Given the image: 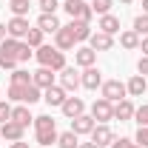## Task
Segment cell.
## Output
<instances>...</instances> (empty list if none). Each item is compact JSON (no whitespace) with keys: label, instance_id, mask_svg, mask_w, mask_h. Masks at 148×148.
<instances>
[{"label":"cell","instance_id":"35","mask_svg":"<svg viewBox=\"0 0 148 148\" xmlns=\"http://www.w3.org/2000/svg\"><path fill=\"white\" fill-rule=\"evenodd\" d=\"M12 120V106L6 100H0V123H9Z\"/></svg>","mask_w":148,"mask_h":148},{"label":"cell","instance_id":"8","mask_svg":"<svg viewBox=\"0 0 148 148\" xmlns=\"http://www.w3.org/2000/svg\"><path fill=\"white\" fill-rule=\"evenodd\" d=\"M117 137H114V131L106 125V123H97L94 125V131H91V143L97 148H111V143H114Z\"/></svg>","mask_w":148,"mask_h":148},{"label":"cell","instance_id":"19","mask_svg":"<svg viewBox=\"0 0 148 148\" xmlns=\"http://www.w3.org/2000/svg\"><path fill=\"white\" fill-rule=\"evenodd\" d=\"M74 63H77V66H83V69H88V66L97 63V51H94L91 46H80V49L74 51Z\"/></svg>","mask_w":148,"mask_h":148},{"label":"cell","instance_id":"22","mask_svg":"<svg viewBox=\"0 0 148 148\" xmlns=\"http://www.w3.org/2000/svg\"><path fill=\"white\" fill-rule=\"evenodd\" d=\"M66 26L71 29V34H74L77 43H83V40H88V37H91V26H88V23H83V20H71V23H66Z\"/></svg>","mask_w":148,"mask_h":148},{"label":"cell","instance_id":"23","mask_svg":"<svg viewBox=\"0 0 148 148\" xmlns=\"http://www.w3.org/2000/svg\"><path fill=\"white\" fill-rule=\"evenodd\" d=\"M12 120L17 123V125H23V128H29V123H34V117H32V111H29V106H14L12 108Z\"/></svg>","mask_w":148,"mask_h":148},{"label":"cell","instance_id":"2","mask_svg":"<svg viewBox=\"0 0 148 148\" xmlns=\"http://www.w3.org/2000/svg\"><path fill=\"white\" fill-rule=\"evenodd\" d=\"M34 57L40 66H46L51 71H63L66 69V54L57 46H40V49H34Z\"/></svg>","mask_w":148,"mask_h":148},{"label":"cell","instance_id":"42","mask_svg":"<svg viewBox=\"0 0 148 148\" xmlns=\"http://www.w3.org/2000/svg\"><path fill=\"white\" fill-rule=\"evenodd\" d=\"M77 148H97V145H94V143H80Z\"/></svg>","mask_w":148,"mask_h":148},{"label":"cell","instance_id":"29","mask_svg":"<svg viewBox=\"0 0 148 148\" xmlns=\"http://www.w3.org/2000/svg\"><path fill=\"white\" fill-rule=\"evenodd\" d=\"M9 9L14 12V17H26L29 14V0H9Z\"/></svg>","mask_w":148,"mask_h":148},{"label":"cell","instance_id":"25","mask_svg":"<svg viewBox=\"0 0 148 148\" xmlns=\"http://www.w3.org/2000/svg\"><path fill=\"white\" fill-rule=\"evenodd\" d=\"M120 46H123V49H128V51L140 49V34H137L134 29H128V32H120Z\"/></svg>","mask_w":148,"mask_h":148},{"label":"cell","instance_id":"5","mask_svg":"<svg viewBox=\"0 0 148 148\" xmlns=\"http://www.w3.org/2000/svg\"><path fill=\"white\" fill-rule=\"evenodd\" d=\"M63 9H66V14H69L71 20H83V23H91V17H94L91 3H86V0H63Z\"/></svg>","mask_w":148,"mask_h":148},{"label":"cell","instance_id":"32","mask_svg":"<svg viewBox=\"0 0 148 148\" xmlns=\"http://www.w3.org/2000/svg\"><path fill=\"white\" fill-rule=\"evenodd\" d=\"M134 32L140 37L148 34V14H137V17H134Z\"/></svg>","mask_w":148,"mask_h":148},{"label":"cell","instance_id":"33","mask_svg":"<svg viewBox=\"0 0 148 148\" xmlns=\"http://www.w3.org/2000/svg\"><path fill=\"white\" fill-rule=\"evenodd\" d=\"M40 9H43V14H54L60 9V0H40Z\"/></svg>","mask_w":148,"mask_h":148},{"label":"cell","instance_id":"16","mask_svg":"<svg viewBox=\"0 0 148 148\" xmlns=\"http://www.w3.org/2000/svg\"><path fill=\"white\" fill-rule=\"evenodd\" d=\"M94 125H97V120H94L91 114H80V117H74L71 120V131L80 137V134H91Z\"/></svg>","mask_w":148,"mask_h":148},{"label":"cell","instance_id":"31","mask_svg":"<svg viewBox=\"0 0 148 148\" xmlns=\"http://www.w3.org/2000/svg\"><path fill=\"white\" fill-rule=\"evenodd\" d=\"M111 6H114V0H91V9L94 14H108Z\"/></svg>","mask_w":148,"mask_h":148},{"label":"cell","instance_id":"10","mask_svg":"<svg viewBox=\"0 0 148 148\" xmlns=\"http://www.w3.org/2000/svg\"><path fill=\"white\" fill-rule=\"evenodd\" d=\"M54 46L60 49V51H71L74 46H77V40H74V34H71L69 26H60V29L54 32Z\"/></svg>","mask_w":148,"mask_h":148},{"label":"cell","instance_id":"28","mask_svg":"<svg viewBox=\"0 0 148 148\" xmlns=\"http://www.w3.org/2000/svg\"><path fill=\"white\" fill-rule=\"evenodd\" d=\"M43 34H46V32L34 26V29H29V34H26V43H29L32 49H40V46H43Z\"/></svg>","mask_w":148,"mask_h":148},{"label":"cell","instance_id":"26","mask_svg":"<svg viewBox=\"0 0 148 148\" xmlns=\"http://www.w3.org/2000/svg\"><path fill=\"white\" fill-rule=\"evenodd\" d=\"M37 29H43V32H51V34H54L57 29H60L57 14H40V17H37Z\"/></svg>","mask_w":148,"mask_h":148},{"label":"cell","instance_id":"37","mask_svg":"<svg viewBox=\"0 0 148 148\" xmlns=\"http://www.w3.org/2000/svg\"><path fill=\"white\" fill-rule=\"evenodd\" d=\"M131 143H134V140H128V137H120V140H114V143H111V148H131Z\"/></svg>","mask_w":148,"mask_h":148},{"label":"cell","instance_id":"34","mask_svg":"<svg viewBox=\"0 0 148 148\" xmlns=\"http://www.w3.org/2000/svg\"><path fill=\"white\" fill-rule=\"evenodd\" d=\"M134 143H137V145H143V148H148V125H140L137 137H134Z\"/></svg>","mask_w":148,"mask_h":148},{"label":"cell","instance_id":"17","mask_svg":"<svg viewBox=\"0 0 148 148\" xmlns=\"http://www.w3.org/2000/svg\"><path fill=\"white\" fill-rule=\"evenodd\" d=\"M60 111L69 117V120H74V117H80V114H86V103H83V97H69L63 106H60Z\"/></svg>","mask_w":148,"mask_h":148},{"label":"cell","instance_id":"43","mask_svg":"<svg viewBox=\"0 0 148 148\" xmlns=\"http://www.w3.org/2000/svg\"><path fill=\"white\" fill-rule=\"evenodd\" d=\"M143 14H148V0H143Z\"/></svg>","mask_w":148,"mask_h":148},{"label":"cell","instance_id":"18","mask_svg":"<svg viewBox=\"0 0 148 148\" xmlns=\"http://www.w3.org/2000/svg\"><path fill=\"white\" fill-rule=\"evenodd\" d=\"M32 83H34L37 88H43V91H46V88H51V86H54V71H51V69H46V66H40V69L32 74Z\"/></svg>","mask_w":148,"mask_h":148},{"label":"cell","instance_id":"1","mask_svg":"<svg viewBox=\"0 0 148 148\" xmlns=\"http://www.w3.org/2000/svg\"><path fill=\"white\" fill-rule=\"evenodd\" d=\"M32 60V46L26 40H14V37H6L0 43V69L6 71H14L20 63H29Z\"/></svg>","mask_w":148,"mask_h":148},{"label":"cell","instance_id":"7","mask_svg":"<svg viewBox=\"0 0 148 148\" xmlns=\"http://www.w3.org/2000/svg\"><path fill=\"white\" fill-rule=\"evenodd\" d=\"M91 117L97 120V123H108V120H114V103H108L106 97L94 100V103H91Z\"/></svg>","mask_w":148,"mask_h":148},{"label":"cell","instance_id":"45","mask_svg":"<svg viewBox=\"0 0 148 148\" xmlns=\"http://www.w3.org/2000/svg\"><path fill=\"white\" fill-rule=\"evenodd\" d=\"M131 148H143V145H137V143H131Z\"/></svg>","mask_w":148,"mask_h":148},{"label":"cell","instance_id":"30","mask_svg":"<svg viewBox=\"0 0 148 148\" xmlns=\"http://www.w3.org/2000/svg\"><path fill=\"white\" fill-rule=\"evenodd\" d=\"M26 83H32V74L26 69H14L12 71V86H26Z\"/></svg>","mask_w":148,"mask_h":148},{"label":"cell","instance_id":"13","mask_svg":"<svg viewBox=\"0 0 148 148\" xmlns=\"http://www.w3.org/2000/svg\"><path fill=\"white\" fill-rule=\"evenodd\" d=\"M43 100H46L51 108H60V106L69 100V91H66L63 86H51V88H46V91H43Z\"/></svg>","mask_w":148,"mask_h":148},{"label":"cell","instance_id":"4","mask_svg":"<svg viewBox=\"0 0 148 148\" xmlns=\"http://www.w3.org/2000/svg\"><path fill=\"white\" fill-rule=\"evenodd\" d=\"M9 100L23 103V106H34L37 100H43V88H37L34 83H26V86H9Z\"/></svg>","mask_w":148,"mask_h":148},{"label":"cell","instance_id":"39","mask_svg":"<svg viewBox=\"0 0 148 148\" xmlns=\"http://www.w3.org/2000/svg\"><path fill=\"white\" fill-rule=\"evenodd\" d=\"M140 51L148 57V37H140Z\"/></svg>","mask_w":148,"mask_h":148},{"label":"cell","instance_id":"38","mask_svg":"<svg viewBox=\"0 0 148 148\" xmlns=\"http://www.w3.org/2000/svg\"><path fill=\"white\" fill-rule=\"evenodd\" d=\"M137 71L143 74V77H148V57H145V54L140 57V63H137Z\"/></svg>","mask_w":148,"mask_h":148},{"label":"cell","instance_id":"9","mask_svg":"<svg viewBox=\"0 0 148 148\" xmlns=\"http://www.w3.org/2000/svg\"><path fill=\"white\" fill-rule=\"evenodd\" d=\"M80 83H83V88L97 91V88L103 86V71L94 69V66H88V69H83V74H80Z\"/></svg>","mask_w":148,"mask_h":148},{"label":"cell","instance_id":"40","mask_svg":"<svg viewBox=\"0 0 148 148\" xmlns=\"http://www.w3.org/2000/svg\"><path fill=\"white\" fill-rule=\"evenodd\" d=\"M12 148H32L29 143H23V140H17V143H12Z\"/></svg>","mask_w":148,"mask_h":148},{"label":"cell","instance_id":"27","mask_svg":"<svg viewBox=\"0 0 148 148\" xmlns=\"http://www.w3.org/2000/svg\"><path fill=\"white\" fill-rule=\"evenodd\" d=\"M57 145H60V148H77L80 140H77L74 131H63V134H57Z\"/></svg>","mask_w":148,"mask_h":148},{"label":"cell","instance_id":"24","mask_svg":"<svg viewBox=\"0 0 148 148\" xmlns=\"http://www.w3.org/2000/svg\"><path fill=\"white\" fill-rule=\"evenodd\" d=\"M125 88H128V97H143L148 88V83H145V77L143 74H134L128 83H125Z\"/></svg>","mask_w":148,"mask_h":148},{"label":"cell","instance_id":"15","mask_svg":"<svg viewBox=\"0 0 148 148\" xmlns=\"http://www.w3.org/2000/svg\"><path fill=\"white\" fill-rule=\"evenodd\" d=\"M60 86H63L69 94L77 91V88L83 86V83H80V71H74V69H69V66H66V69L60 71Z\"/></svg>","mask_w":148,"mask_h":148},{"label":"cell","instance_id":"20","mask_svg":"<svg viewBox=\"0 0 148 148\" xmlns=\"http://www.w3.org/2000/svg\"><path fill=\"white\" fill-rule=\"evenodd\" d=\"M134 103H131L128 97L125 100H120V103H114V120H120V123H128L131 117H134Z\"/></svg>","mask_w":148,"mask_h":148},{"label":"cell","instance_id":"12","mask_svg":"<svg viewBox=\"0 0 148 148\" xmlns=\"http://www.w3.org/2000/svg\"><path fill=\"white\" fill-rule=\"evenodd\" d=\"M23 134H26V128H23V125H17L14 120H9V123H0V140L17 143V140H23Z\"/></svg>","mask_w":148,"mask_h":148},{"label":"cell","instance_id":"44","mask_svg":"<svg viewBox=\"0 0 148 148\" xmlns=\"http://www.w3.org/2000/svg\"><path fill=\"white\" fill-rule=\"evenodd\" d=\"M120 3H125V6H131V3H134V0H120Z\"/></svg>","mask_w":148,"mask_h":148},{"label":"cell","instance_id":"14","mask_svg":"<svg viewBox=\"0 0 148 148\" xmlns=\"http://www.w3.org/2000/svg\"><path fill=\"white\" fill-rule=\"evenodd\" d=\"M88 46H91L94 51H111V49H114V37L106 34V32H91Z\"/></svg>","mask_w":148,"mask_h":148},{"label":"cell","instance_id":"3","mask_svg":"<svg viewBox=\"0 0 148 148\" xmlns=\"http://www.w3.org/2000/svg\"><path fill=\"white\" fill-rule=\"evenodd\" d=\"M34 137H37L40 145H54L57 143V123L49 117V114L34 117Z\"/></svg>","mask_w":148,"mask_h":148},{"label":"cell","instance_id":"21","mask_svg":"<svg viewBox=\"0 0 148 148\" xmlns=\"http://www.w3.org/2000/svg\"><path fill=\"white\" fill-rule=\"evenodd\" d=\"M97 32H106V34H120V17L114 14H100V23H97Z\"/></svg>","mask_w":148,"mask_h":148},{"label":"cell","instance_id":"36","mask_svg":"<svg viewBox=\"0 0 148 148\" xmlns=\"http://www.w3.org/2000/svg\"><path fill=\"white\" fill-rule=\"evenodd\" d=\"M134 117H137L140 125H148V106H140V108L134 111Z\"/></svg>","mask_w":148,"mask_h":148},{"label":"cell","instance_id":"11","mask_svg":"<svg viewBox=\"0 0 148 148\" xmlns=\"http://www.w3.org/2000/svg\"><path fill=\"white\" fill-rule=\"evenodd\" d=\"M29 20L26 17H12L9 23H6V32H9V37H14V40H26V34H29Z\"/></svg>","mask_w":148,"mask_h":148},{"label":"cell","instance_id":"41","mask_svg":"<svg viewBox=\"0 0 148 148\" xmlns=\"http://www.w3.org/2000/svg\"><path fill=\"white\" fill-rule=\"evenodd\" d=\"M6 37H9V32H6V26H0V43H3Z\"/></svg>","mask_w":148,"mask_h":148},{"label":"cell","instance_id":"6","mask_svg":"<svg viewBox=\"0 0 148 148\" xmlns=\"http://www.w3.org/2000/svg\"><path fill=\"white\" fill-rule=\"evenodd\" d=\"M100 91H103V97H106L108 103H120V100H125V97H128L125 83H120V80H103Z\"/></svg>","mask_w":148,"mask_h":148}]
</instances>
